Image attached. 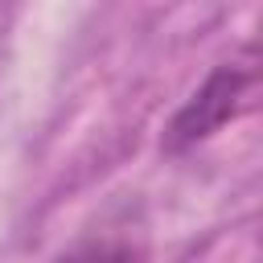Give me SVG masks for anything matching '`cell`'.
<instances>
[{
  "label": "cell",
  "instance_id": "obj_1",
  "mask_svg": "<svg viewBox=\"0 0 263 263\" xmlns=\"http://www.w3.org/2000/svg\"><path fill=\"white\" fill-rule=\"evenodd\" d=\"M255 95H259V58L247 45L238 58L218 62L205 74V82L177 107V115L164 127V148L168 152H185V148L210 140L226 123H234L242 111H251Z\"/></svg>",
  "mask_w": 263,
  "mask_h": 263
},
{
  "label": "cell",
  "instance_id": "obj_2",
  "mask_svg": "<svg viewBox=\"0 0 263 263\" xmlns=\"http://www.w3.org/2000/svg\"><path fill=\"white\" fill-rule=\"evenodd\" d=\"M53 263H148V255L127 238H82Z\"/></svg>",
  "mask_w": 263,
  "mask_h": 263
}]
</instances>
